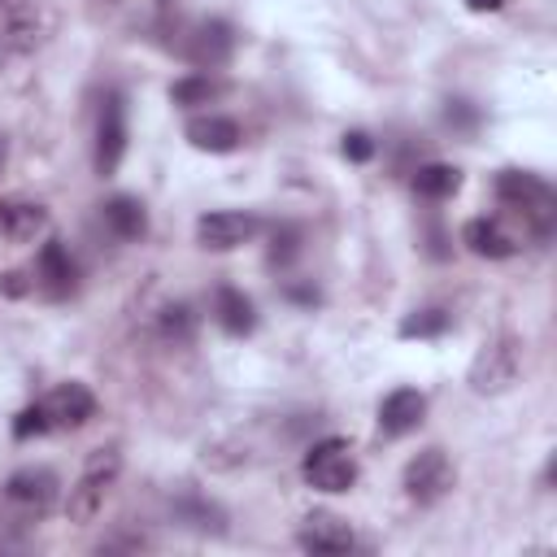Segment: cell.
I'll use <instances>...</instances> for the list:
<instances>
[{"instance_id":"29","label":"cell","mask_w":557,"mask_h":557,"mask_svg":"<svg viewBox=\"0 0 557 557\" xmlns=\"http://www.w3.org/2000/svg\"><path fill=\"white\" fill-rule=\"evenodd\" d=\"M500 4H505V0H466V9H470V13H496Z\"/></svg>"},{"instance_id":"8","label":"cell","mask_w":557,"mask_h":557,"mask_svg":"<svg viewBox=\"0 0 557 557\" xmlns=\"http://www.w3.org/2000/svg\"><path fill=\"white\" fill-rule=\"evenodd\" d=\"M261 231V222L244 209H209L200 222H196V239L200 248H213V252H231L239 244H248L252 235Z\"/></svg>"},{"instance_id":"2","label":"cell","mask_w":557,"mask_h":557,"mask_svg":"<svg viewBox=\"0 0 557 557\" xmlns=\"http://www.w3.org/2000/svg\"><path fill=\"white\" fill-rule=\"evenodd\" d=\"M496 200L513 213H522L540 235L553 231V187L535 170H500L496 174Z\"/></svg>"},{"instance_id":"31","label":"cell","mask_w":557,"mask_h":557,"mask_svg":"<svg viewBox=\"0 0 557 557\" xmlns=\"http://www.w3.org/2000/svg\"><path fill=\"white\" fill-rule=\"evenodd\" d=\"M0 4H4V0H0Z\"/></svg>"},{"instance_id":"7","label":"cell","mask_w":557,"mask_h":557,"mask_svg":"<svg viewBox=\"0 0 557 557\" xmlns=\"http://www.w3.org/2000/svg\"><path fill=\"white\" fill-rule=\"evenodd\" d=\"M122 157H126V104H122L117 91H109L100 100V117H96V152H91V165H96L100 178H109V174H117Z\"/></svg>"},{"instance_id":"13","label":"cell","mask_w":557,"mask_h":557,"mask_svg":"<svg viewBox=\"0 0 557 557\" xmlns=\"http://www.w3.org/2000/svg\"><path fill=\"white\" fill-rule=\"evenodd\" d=\"M44 409H48V422H52V426L78 431L83 422H91V418H96V396H91V387H87V383H61V387H52V392H48Z\"/></svg>"},{"instance_id":"12","label":"cell","mask_w":557,"mask_h":557,"mask_svg":"<svg viewBox=\"0 0 557 557\" xmlns=\"http://www.w3.org/2000/svg\"><path fill=\"white\" fill-rule=\"evenodd\" d=\"M422 418H426V396L418 387H396L379 400V431L387 440H400V435L418 431Z\"/></svg>"},{"instance_id":"4","label":"cell","mask_w":557,"mask_h":557,"mask_svg":"<svg viewBox=\"0 0 557 557\" xmlns=\"http://www.w3.org/2000/svg\"><path fill=\"white\" fill-rule=\"evenodd\" d=\"M300 479L309 483V487H318V492H348L352 483H357V457H352V448L344 444V440H318L309 453H305V461H300Z\"/></svg>"},{"instance_id":"11","label":"cell","mask_w":557,"mask_h":557,"mask_svg":"<svg viewBox=\"0 0 557 557\" xmlns=\"http://www.w3.org/2000/svg\"><path fill=\"white\" fill-rule=\"evenodd\" d=\"M296 544H300L305 553H313V557H339V553H348L357 540H352V527H348L344 518H335V513H309V518L300 522V531H296Z\"/></svg>"},{"instance_id":"15","label":"cell","mask_w":557,"mask_h":557,"mask_svg":"<svg viewBox=\"0 0 557 557\" xmlns=\"http://www.w3.org/2000/svg\"><path fill=\"white\" fill-rule=\"evenodd\" d=\"M187 144L200 148V152H235L244 144V131L235 117H222V113H205V117H191L183 126Z\"/></svg>"},{"instance_id":"30","label":"cell","mask_w":557,"mask_h":557,"mask_svg":"<svg viewBox=\"0 0 557 557\" xmlns=\"http://www.w3.org/2000/svg\"><path fill=\"white\" fill-rule=\"evenodd\" d=\"M0 165H4V135H0Z\"/></svg>"},{"instance_id":"19","label":"cell","mask_w":557,"mask_h":557,"mask_svg":"<svg viewBox=\"0 0 557 557\" xmlns=\"http://www.w3.org/2000/svg\"><path fill=\"white\" fill-rule=\"evenodd\" d=\"M457 187H461V170L448 161H426L413 170V191L422 200H448Z\"/></svg>"},{"instance_id":"28","label":"cell","mask_w":557,"mask_h":557,"mask_svg":"<svg viewBox=\"0 0 557 557\" xmlns=\"http://www.w3.org/2000/svg\"><path fill=\"white\" fill-rule=\"evenodd\" d=\"M283 296L296 300V305H318V292L313 287H283Z\"/></svg>"},{"instance_id":"27","label":"cell","mask_w":557,"mask_h":557,"mask_svg":"<svg viewBox=\"0 0 557 557\" xmlns=\"http://www.w3.org/2000/svg\"><path fill=\"white\" fill-rule=\"evenodd\" d=\"M444 122H448V126H457V131H474V126H479V113H474L466 100H448Z\"/></svg>"},{"instance_id":"14","label":"cell","mask_w":557,"mask_h":557,"mask_svg":"<svg viewBox=\"0 0 557 557\" xmlns=\"http://www.w3.org/2000/svg\"><path fill=\"white\" fill-rule=\"evenodd\" d=\"M100 222H104V231H109L113 239H122V244H135V239L148 235V209H144L139 196H126V191H117V196H109V200L100 205Z\"/></svg>"},{"instance_id":"26","label":"cell","mask_w":557,"mask_h":557,"mask_svg":"<svg viewBox=\"0 0 557 557\" xmlns=\"http://www.w3.org/2000/svg\"><path fill=\"white\" fill-rule=\"evenodd\" d=\"M339 152H344L348 161H357V165H361V161H370V157H374V139H370L366 131H348V135H344V144H339Z\"/></svg>"},{"instance_id":"17","label":"cell","mask_w":557,"mask_h":557,"mask_svg":"<svg viewBox=\"0 0 557 557\" xmlns=\"http://www.w3.org/2000/svg\"><path fill=\"white\" fill-rule=\"evenodd\" d=\"M461 244L474 252V257H483V261H505V257H513L518 252V244L500 231V222H492V218H470L466 226H461Z\"/></svg>"},{"instance_id":"6","label":"cell","mask_w":557,"mask_h":557,"mask_svg":"<svg viewBox=\"0 0 557 557\" xmlns=\"http://www.w3.org/2000/svg\"><path fill=\"white\" fill-rule=\"evenodd\" d=\"M57 474L48 470V466H26V470H17V474H9V483H4V505L22 518V522H35V518H44L52 505H57Z\"/></svg>"},{"instance_id":"25","label":"cell","mask_w":557,"mask_h":557,"mask_svg":"<svg viewBox=\"0 0 557 557\" xmlns=\"http://www.w3.org/2000/svg\"><path fill=\"white\" fill-rule=\"evenodd\" d=\"M44 431H52L44 400H39V405H26V409L13 418V440H30V435H44Z\"/></svg>"},{"instance_id":"23","label":"cell","mask_w":557,"mask_h":557,"mask_svg":"<svg viewBox=\"0 0 557 557\" xmlns=\"http://www.w3.org/2000/svg\"><path fill=\"white\" fill-rule=\"evenodd\" d=\"M444 331H448V313H444V309H413V313H405L400 326H396L400 339H435V335H444Z\"/></svg>"},{"instance_id":"22","label":"cell","mask_w":557,"mask_h":557,"mask_svg":"<svg viewBox=\"0 0 557 557\" xmlns=\"http://www.w3.org/2000/svg\"><path fill=\"white\" fill-rule=\"evenodd\" d=\"M226 87L213 78V74H183L178 83H170V100L178 104V109H191V104H209V100H218Z\"/></svg>"},{"instance_id":"24","label":"cell","mask_w":557,"mask_h":557,"mask_svg":"<svg viewBox=\"0 0 557 557\" xmlns=\"http://www.w3.org/2000/svg\"><path fill=\"white\" fill-rule=\"evenodd\" d=\"M300 226L296 222H278L270 235V265H292L300 257Z\"/></svg>"},{"instance_id":"10","label":"cell","mask_w":557,"mask_h":557,"mask_svg":"<svg viewBox=\"0 0 557 557\" xmlns=\"http://www.w3.org/2000/svg\"><path fill=\"white\" fill-rule=\"evenodd\" d=\"M35 287L48 296V300H65L74 296L78 287V265L70 257V248L61 239H44L39 257H35Z\"/></svg>"},{"instance_id":"9","label":"cell","mask_w":557,"mask_h":557,"mask_svg":"<svg viewBox=\"0 0 557 557\" xmlns=\"http://www.w3.org/2000/svg\"><path fill=\"white\" fill-rule=\"evenodd\" d=\"M235 52V30L222 22V17H209V22H196L187 44H183V57L196 65V70H222Z\"/></svg>"},{"instance_id":"1","label":"cell","mask_w":557,"mask_h":557,"mask_svg":"<svg viewBox=\"0 0 557 557\" xmlns=\"http://www.w3.org/2000/svg\"><path fill=\"white\" fill-rule=\"evenodd\" d=\"M117 474H122V448H117V444H104V448H96V453L87 457V466H83L78 483L70 487V500H65V513H70V522L87 527V522H91V518L104 509V496L113 492Z\"/></svg>"},{"instance_id":"5","label":"cell","mask_w":557,"mask_h":557,"mask_svg":"<svg viewBox=\"0 0 557 557\" xmlns=\"http://www.w3.org/2000/svg\"><path fill=\"white\" fill-rule=\"evenodd\" d=\"M457 483V470L448 461L444 448H422L405 461V474H400V487L413 505H440Z\"/></svg>"},{"instance_id":"18","label":"cell","mask_w":557,"mask_h":557,"mask_svg":"<svg viewBox=\"0 0 557 557\" xmlns=\"http://www.w3.org/2000/svg\"><path fill=\"white\" fill-rule=\"evenodd\" d=\"M48 226V209L35 200H0V235L13 244L35 239Z\"/></svg>"},{"instance_id":"3","label":"cell","mask_w":557,"mask_h":557,"mask_svg":"<svg viewBox=\"0 0 557 557\" xmlns=\"http://www.w3.org/2000/svg\"><path fill=\"white\" fill-rule=\"evenodd\" d=\"M518 370H522V339L518 335H496L470 361V392H479V396L509 392L518 383Z\"/></svg>"},{"instance_id":"20","label":"cell","mask_w":557,"mask_h":557,"mask_svg":"<svg viewBox=\"0 0 557 557\" xmlns=\"http://www.w3.org/2000/svg\"><path fill=\"white\" fill-rule=\"evenodd\" d=\"M174 518L183 522V527H191V531H213V535H222L226 531V513L213 505V500H205V496H183V500H174Z\"/></svg>"},{"instance_id":"21","label":"cell","mask_w":557,"mask_h":557,"mask_svg":"<svg viewBox=\"0 0 557 557\" xmlns=\"http://www.w3.org/2000/svg\"><path fill=\"white\" fill-rule=\"evenodd\" d=\"M157 335H161L165 344H174V348L191 344V335H196V309H191L187 300L165 305V309L157 313Z\"/></svg>"},{"instance_id":"16","label":"cell","mask_w":557,"mask_h":557,"mask_svg":"<svg viewBox=\"0 0 557 557\" xmlns=\"http://www.w3.org/2000/svg\"><path fill=\"white\" fill-rule=\"evenodd\" d=\"M213 322L226 331V335H252V326H257V309H252V300L239 292V287H231V283H222L218 292H213Z\"/></svg>"}]
</instances>
